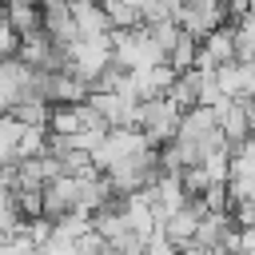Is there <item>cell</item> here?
I'll return each instance as SVG.
<instances>
[{
  "mask_svg": "<svg viewBox=\"0 0 255 255\" xmlns=\"http://www.w3.org/2000/svg\"><path fill=\"white\" fill-rule=\"evenodd\" d=\"M68 211H80V175H60L44 187V215L64 219Z\"/></svg>",
  "mask_w": 255,
  "mask_h": 255,
  "instance_id": "5b68a950",
  "label": "cell"
},
{
  "mask_svg": "<svg viewBox=\"0 0 255 255\" xmlns=\"http://www.w3.org/2000/svg\"><path fill=\"white\" fill-rule=\"evenodd\" d=\"M112 44H116V64H124L128 72L167 64V56L151 40V28L147 24H139V28H112Z\"/></svg>",
  "mask_w": 255,
  "mask_h": 255,
  "instance_id": "6da1fadb",
  "label": "cell"
},
{
  "mask_svg": "<svg viewBox=\"0 0 255 255\" xmlns=\"http://www.w3.org/2000/svg\"><path fill=\"white\" fill-rule=\"evenodd\" d=\"M215 112H219V128H223V135H227L231 151H235V147H243V143H247V135H251L247 100H227V104H219Z\"/></svg>",
  "mask_w": 255,
  "mask_h": 255,
  "instance_id": "52a82bcc",
  "label": "cell"
},
{
  "mask_svg": "<svg viewBox=\"0 0 255 255\" xmlns=\"http://www.w3.org/2000/svg\"><path fill=\"white\" fill-rule=\"evenodd\" d=\"M203 215H207L203 199H191L187 207H179V211H171V215H167V223H163V235H167L175 247H187V243H195Z\"/></svg>",
  "mask_w": 255,
  "mask_h": 255,
  "instance_id": "8992f818",
  "label": "cell"
},
{
  "mask_svg": "<svg viewBox=\"0 0 255 255\" xmlns=\"http://www.w3.org/2000/svg\"><path fill=\"white\" fill-rule=\"evenodd\" d=\"M143 255H179V247H175L163 231H155V235L147 239V251H143Z\"/></svg>",
  "mask_w": 255,
  "mask_h": 255,
  "instance_id": "4fadbf2b",
  "label": "cell"
},
{
  "mask_svg": "<svg viewBox=\"0 0 255 255\" xmlns=\"http://www.w3.org/2000/svg\"><path fill=\"white\" fill-rule=\"evenodd\" d=\"M8 24L20 36L44 32V0H8Z\"/></svg>",
  "mask_w": 255,
  "mask_h": 255,
  "instance_id": "9c48e42d",
  "label": "cell"
},
{
  "mask_svg": "<svg viewBox=\"0 0 255 255\" xmlns=\"http://www.w3.org/2000/svg\"><path fill=\"white\" fill-rule=\"evenodd\" d=\"M116 60V44H112V32L108 36H80L72 48H68V72L96 84L100 72Z\"/></svg>",
  "mask_w": 255,
  "mask_h": 255,
  "instance_id": "7a4b0ae2",
  "label": "cell"
},
{
  "mask_svg": "<svg viewBox=\"0 0 255 255\" xmlns=\"http://www.w3.org/2000/svg\"><path fill=\"white\" fill-rule=\"evenodd\" d=\"M183 187H187V195H191V199H199V195L211 187V175H207V167H203V163H191V167H183Z\"/></svg>",
  "mask_w": 255,
  "mask_h": 255,
  "instance_id": "7c38bea8",
  "label": "cell"
},
{
  "mask_svg": "<svg viewBox=\"0 0 255 255\" xmlns=\"http://www.w3.org/2000/svg\"><path fill=\"white\" fill-rule=\"evenodd\" d=\"M199 48H203V40H199V36H191V32H183V36H179V44L171 48L167 64H171L175 72H187V68H195V60H199Z\"/></svg>",
  "mask_w": 255,
  "mask_h": 255,
  "instance_id": "8fae6325",
  "label": "cell"
},
{
  "mask_svg": "<svg viewBox=\"0 0 255 255\" xmlns=\"http://www.w3.org/2000/svg\"><path fill=\"white\" fill-rule=\"evenodd\" d=\"M231 60H239V56H235V28H215V32L203 40V48H199L195 68H223V64H231Z\"/></svg>",
  "mask_w": 255,
  "mask_h": 255,
  "instance_id": "ba28073f",
  "label": "cell"
},
{
  "mask_svg": "<svg viewBox=\"0 0 255 255\" xmlns=\"http://www.w3.org/2000/svg\"><path fill=\"white\" fill-rule=\"evenodd\" d=\"M24 128H28V124H20L16 116L4 112V120H0V163H20V139H24Z\"/></svg>",
  "mask_w": 255,
  "mask_h": 255,
  "instance_id": "30bf717a",
  "label": "cell"
},
{
  "mask_svg": "<svg viewBox=\"0 0 255 255\" xmlns=\"http://www.w3.org/2000/svg\"><path fill=\"white\" fill-rule=\"evenodd\" d=\"M147 147H155L147 139V131H139V128H112L108 139L92 151V163H96V171H112L116 163H124L131 155H143Z\"/></svg>",
  "mask_w": 255,
  "mask_h": 255,
  "instance_id": "277c9868",
  "label": "cell"
},
{
  "mask_svg": "<svg viewBox=\"0 0 255 255\" xmlns=\"http://www.w3.org/2000/svg\"><path fill=\"white\" fill-rule=\"evenodd\" d=\"M179 120H183V108L171 100V96H155V100H143L139 104V131H147V139L155 147L171 143L179 135Z\"/></svg>",
  "mask_w": 255,
  "mask_h": 255,
  "instance_id": "3957f363",
  "label": "cell"
}]
</instances>
